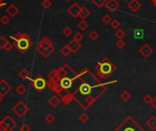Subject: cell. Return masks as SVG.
I'll list each match as a JSON object with an SVG mask.
<instances>
[{"label": "cell", "instance_id": "1", "mask_svg": "<svg viewBox=\"0 0 156 131\" xmlns=\"http://www.w3.org/2000/svg\"><path fill=\"white\" fill-rule=\"evenodd\" d=\"M85 69L77 73L73 77V84L69 93L73 95V100L82 107L83 110H88L107 89L108 85L117 82V80H113L108 82H101L100 81L92 85L85 78Z\"/></svg>", "mask_w": 156, "mask_h": 131}, {"label": "cell", "instance_id": "2", "mask_svg": "<svg viewBox=\"0 0 156 131\" xmlns=\"http://www.w3.org/2000/svg\"><path fill=\"white\" fill-rule=\"evenodd\" d=\"M95 70H96L98 77L102 79H107L110 75L116 72L117 67L107 57H105L97 63Z\"/></svg>", "mask_w": 156, "mask_h": 131}, {"label": "cell", "instance_id": "3", "mask_svg": "<svg viewBox=\"0 0 156 131\" xmlns=\"http://www.w3.org/2000/svg\"><path fill=\"white\" fill-rule=\"evenodd\" d=\"M10 39H13V45L19 51L21 54H24L32 47L33 43L30 37L27 33L18 32L15 36H10Z\"/></svg>", "mask_w": 156, "mask_h": 131}, {"label": "cell", "instance_id": "4", "mask_svg": "<svg viewBox=\"0 0 156 131\" xmlns=\"http://www.w3.org/2000/svg\"><path fill=\"white\" fill-rule=\"evenodd\" d=\"M113 131H146V130L141 126H140L131 116H127Z\"/></svg>", "mask_w": 156, "mask_h": 131}, {"label": "cell", "instance_id": "5", "mask_svg": "<svg viewBox=\"0 0 156 131\" xmlns=\"http://www.w3.org/2000/svg\"><path fill=\"white\" fill-rule=\"evenodd\" d=\"M31 85L38 93H42L47 87V81L43 78L42 75H38L35 79H30Z\"/></svg>", "mask_w": 156, "mask_h": 131}, {"label": "cell", "instance_id": "6", "mask_svg": "<svg viewBox=\"0 0 156 131\" xmlns=\"http://www.w3.org/2000/svg\"><path fill=\"white\" fill-rule=\"evenodd\" d=\"M13 111H14V113L17 114L19 118H24L25 115L30 111V108L25 103H23L22 101H19L15 105V106L13 107Z\"/></svg>", "mask_w": 156, "mask_h": 131}, {"label": "cell", "instance_id": "7", "mask_svg": "<svg viewBox=\"0 0 156 131\" xmlns=\"http://www.w3.org/2000/svg\"><path fill=\"white\" fill-rule=\"evenodd\" d=\"M0 123L2 124V126L4 127L6 131H12L17 127L16 121L14 119H12L9 116H6V118L0 121Z\"/></svg>", "mask_w": 156, "mask_h": 131}, {"label": "cell", "instance_id": "8", "mask_svg": "<svg viewBox=\"0 0 156 131\" xmlns=\"http://www.w3.org/2000/svg\"><path fill=\"white\" fill-rule=\"evenodd\" d=\"M76 76V75H74ZM70 77V76H66L64 78H62L60 80L59 84L61 85V87H62L64 89V91H66V92H69L70 89L72 88L73 86V77Z\"/></svg>", "mask_w": 156, "mask_h": 131}, {"label": "cell", "instance_id": "9", "mask_svg": "<svg viewBox=\"0 0 156 131\" xmlns=\"http://www.w3.org/2000/svg\"><path fill=\"white\" fill-rule=\"evenodd\" d=\"M80 10H81L80 5H79L77 2H74V3H73V4L69 6V8H68V9H67V12L70 14L72 18H79Z\"/></svg>", "mask_w": 156, "mask_h": 131}, {"label": "cell", "instance_id": "10", "mask_svg": "<svg viewBox=\"0 0 156 131\" xmlns=\"http://www.w3.org/2000/svg\"><path fill=\"white\" fill-rule=\"evenodd\" d=\"M105 6L109 12L114 13V12H116L119 8L120 4L117 1V0H107Z\"/></svg>", "mask_w": 156, "mask_h": 131}, {"label": "cell", "instance_id": "11", "mask_svg": "<svg viewBox=\"0 0 156 131\" xmlns=\"http://www.w3.org/2000/svg\"><path fill=\"white\" fill-rule=\"evenodd\" d=\"M139 52L145 59H147V58H149L153 53V49L149 44H144L142 47H140V49L139 50Z\"/></svg>", "mask_w": 156, "mask_h": 131}, {"label": "cell", "instance_id": "12", "mask_svg": "<svg viewBox=\"0 0 156 131\" xmlns=\"http://www.w3.org/2000/svg\"><path fill=\"white\" fill-rule=\"evenodd\" d=\"M11 86L8 85V82H6L5 79L0 80V94L3 96L6 95L10 91H11Z\"/></svg>", "mask_w": 156, "mask_h": 131}, {"label": "cell", "instance_id": "13", "mask_svg": "<svg viewBox=\"0 0 156 131\" xmlns=\"http://www.w3.org/2000/svg\"><path fill=\"white\" fill-rule=\"evenodd\" d=\"M141 6L142 5L139 0H131V1L128 3V8L133 13L138 12L141 8Z\"/></svg>", "mask_w": 156, "mask_h": 131}, {"label": "cell", "instance_id": "14", "mask_svg": "<svg viewBox=\"0 0 156 131\" xmlns=\"http://www.w3.org/2000/svg\"><path fill=\"white\" fill-rule=\"evenodd\" d=\"M53 43L52 41L49 39V37L44 36L42 39L39 41V45L38 47L42 48V49H49V48L52 47Z\"/></svg>", "mask_w": 156, "mask_h": 131}, {"label": "cell", "instance_id": "15", "mask_svg": "<svg viewBox=\"0 0 156 131\" xmlns=\"http://www.w3.org/2000/svg\"><path fill=\"white\" fill-rule=\"evenodd\" d=\"M37 51L43 58L47 59V58H49V56L54 51H55V48H54V46H52V47L49 48V49H42V48L37 47Z\"/></svg>", "mask_w": 156, "mask_h": 131}, {"label": "cell", "instance_id": "16", "mask_svg": "<svg viewBox=\"0 0 156 131\" xmlns=\"http://www.w3.org/2000/svg\"><path fill=\"white\" fill-rule=\"evenodd\" d=\"M61 100H62V103L64 104V106H68L73 100V95L71 93L65 91V94L63 93V94L61 95Z\"/></svg>", "mask_w": 156, "mask_h": 131}, {"label": "cell", "instance_id": "17", "mask_svg": "<svg viewBox=\"0 0 156 131\" xmlns=\"http://www.w3.org/2000/svg\"><path fill=\"white\" fill-rule=\"evenodd\" d=\"M68 46L70 47L72 53H76L81 49V48H82V44H81L80 42H78V41L74 40L73 39L68 43Z\"/></svg>", "mask_w": 156, "mask_h": 131}, {"label": "cell", "instance_id": "18", "mask_svg": "<svg viewBox=\"0 0 156 131\" xmlns=\"http://www.w3.org/2000/svg\"><path fill=\"white\" fill-rule=\"evenodd\" d=\"M18 12H19V8L14 4H11L8 8H6V13H8V15H9L12 18L16 17L18 14Z\"/></svg>", "mask_w": 156, "mask_h": 131}, {"label": "cell", "instance_id": "19", "mask_svg": "<svg viewBox=\"0 0 156 131\" xmlns=\"http://www.w3.org/2000/svg\"><path fill=\"white\" fill-rule=\"evenodd\" d=\"M48 103H49V105H50L52 107L56 108V107L61 104V103H62V100H61L57 95H52V97L49 99Z\"/></svg>", "mask_w": 156, "mask_h": 131}, {"label": "cell", "instance_id": "20", "mask_svg": "<svg viewBox=\"0 0 156 131\" xmlns=\"http://www.w3.org/2000/svg\"><path fill=\"white\" fill-rule=\"evenodd\" d=\"M133 39H144V30H142V29L134 30Z\"/></svg>", "mask_w": 156, "mask_h": 131}, {"label": "cell", "instance_id": "21", "mask_svg": "<svg viewBox=\"0 0 156 131\" xmlns=\"http://www.w3.org/2000/svg\"><path fill=\"white\" fill-rule=\"evenodd\" d=\"M145 124L151 130H155L156 129V118L153 116H151L150 118H148V120L145 122Z\"/></svg>", "mask_w": 156, "mask_h": 131}, {"label": "cell", "instance_id": "22", "mask_svg": "<svg viewBox=\"0 0 156 131\" xmlns=\"http://www.w3.org/2000/svg\"><path fill=\"white\" fill-rule=\"evenodd\" d=\"M48 78L51 81H55V82H60V77H59V74H58V71L57 69H53L52 71H51L48 73Z\"/></svg>", "mask_w": 156, "mask_h": 131}, {"label": "cell", "instance_id": "23", "mask_svg": "<svg viewBox=\"0 0 156 131\" xmlns=\"http://www.w3.org/2000/svg\"><path fill=\"white\" fill-rule=\"evenodd\" d=\"M18 76L22 80H30V73L28 69L23 68L22 70L18 73Z\"/></svg>", "mask_w": 156, "mask_h": 131}, {"label": "cell", "instance_id": "24", "mask_svg": "<svg viewBox=\"0 0 156 131\" xmlns=\"http://www.w3.org/2000/svg\"><path fill=\"white\" fill-rule=\"evenodd\" d=\"M89 16H90V11L88 10L85 6H81V10H80V13H79V18L81 19L85 20Z\"/></svg>", "mask_w": 156, "mask_h": 131}, {"label": "cell", "instance_id": "25", "mask_svg": "<svg viewBox=\"0 0 156 131\" xmlns=\"http://www.w3.org/2000/svg\"><path fill=\"white\" fill-rule=\"evenodd\" d=\"M119 97L121 98L122 101L128 102V101H130V99L131 98V93L128 92V90H124L123 92H122V93L120 94Z\"/></svg>", "mask_w": 156, "mask_h": 131}, {"label": "cell", "instance_id": "26", "mask_svg": "<svg viewBox=\"0 0 156 131\" xmlns=\"http://www.w3.org/2000/svg\"><path fill=\"white\" fill-rule=\"evenodd\" d=\"M60 51H61V53H62L64 57H68L69 55L72 53V51H71V49H70V47L68 46V44L67 45H64L62 49L60 50Z\"/></svg>", "mask_w": 156, "mask_h": 131}, {"label": "cell", "instance_id": "27", "mask_svg": "<svg viewBox=\"0 0 156 131\" xmlns=\"http://www.w3.org/2000/svg\"><path fill=\"white\" fill-rule=\"evenodd\" d=\"M88 27H89V24H88L85 19H81V21L78 22V24H77V27L82 31L86 30Z\"/></svg>", "mask_w": 156, "mask_h": 131}, {"label": "cell", "instance_id": "28", "mask_svg": "<svg viewBox=\"0 0 156 131\" xmlns=\"http://www.w3.org/2000/svg\"><path fill=\"white\" fill-rule=\"evenodd\" d=\"M126 36V33L123 30L121 29H119L116 30V32H115V37H116L118 39H122L124 37Z\"/></svg>", "mask_w": 156, "mask_h": 131}, {"label": "cell", "instance_id": "29", "mask_svg": "<svg viewBox=\"0 0 156 131\" xmlns=\"http://www.w3.org/2000/svg\"><path fill=\"white\" fill-rule=\"evenodd\" d=\"M16 92H17L19 95H23V94L27 92V88H26V86L23 85H18L17 88H16Z\"/></svg>", "mask_w": 156, "mask_h": 131}, {"label": "cell", "instance_id": "30", "mask_svg": "<svg viewBox=\"0 0 156 131\" xmlns=\"http://www.w3.org/2000/svg\"><path fill=\"white\" fill-rule=\"evenodd\" d=\"M107 0H94L93 4L97 6V8H101L104 5H106Z\"/></svg>", "mask_w": 156, "mask_h": 131}, {"label": "cell", "instance_id": "31", "mask_svg": "<svg viewBox=\"0 0 156 131\" xmlns=\"http://www.w3.org/2000/svg\"><path fill=\"white\" fill-rule=\"evenodd\" d=\"M63 34L65 36V37H70L72 34H73V30H72V27H65L64 29L63 30Z\"/></svg>", "mask_w": 156, "mask_h": 131}, {"label": "cell", "instance_id": "32", "mask_svg": "<svg viewBox=\"0 0 156 131\" xmlns=\"http://www.w3.org/2000/svg\"><path fill=\"white\" fill-rule=\"evenodd\" d=\"M110 25H111L112 29H114V30H119V27H120V25H121V23H120L119 20H118V19H113L112 21H111V23H110Z\"/></svg>", "mask_w": 156, "mask_h": 131}, {"label": "cell", "instance_id": "33", "mask_svg": "<svg viewBox=\"0 0 156 131\" xmlns=\"http://www.w3.org/2000/svg\"><path fill=\"white\" fill-rule=\"evenodd\" d=\"M152 98H153V97H152L151 94H145V95L143 96V98H142V101H143L146 105H151V103H152Z\"/></svg>", "mask_w": 156, "mask_h": 131}, {"label": "cell", "instance_id": "34", "mask_svg": "<svg viewBox=\"0 0 156 131\" xmlns=\"http://www.w3.org/2000/svg\"><path fill=\"white\" fill-rule=\"evenodd\" d=\"M88 36H89V39L91 40H97L99 38V34L96 30H92L89 34H88Z\"/></svg>", "mask_w": 156, "mask_h": 131}, {"label": "cell", "instance_id": "35", "mask_svg": "<svg viewBox=\"0 0 156 131\" xmlns=\"http://www.w3.org/2000/svg\"><path fill=\"white\" fill-rule=\"evenodd\" d=\"M79 120L82 123H86L88 120H89V116H88L86 113H82L79 116Z\"/></svg>", "mask_w": 156, "mask_h": 131}, {"label": "cell", "instance_id": "36", "mask_svg": "<svg viewBox=\"0 0 156 131\" xmlns=\"http://www.w3.org/2000/svg\"><path fill=\"white\" fill-rule=\"evenodd\" d=\"M73 39L78 41V42H81V41L84 39V35L81 32H76L73 36Z\"/></svg>", "mask_w": 156, "mask_h": 131}, {"label": "cell", "instance_id": "37", "mask_svg": "<svg viewBox=\"0 0 156 131\" xmlns=\"http://www.w3.org/2000/svg\"><path fill=\"white\" fill-rule=\"evenodd\" d=\"M125 46H126V42L123 39H119L116 42V47L118 48L119 50H122Z\"/></svg>", "mask_w": 156, "mask_h": 131}, {"label": "cell", "instance_id": "38", "mask_svg": "<svg viewBox=\"0 0 156 131\" xmlns=\"http://www.w3.org/2000/svg\"><path fill=\"white\" fill-rule=\"evenodd\" d=\"M42 8H45V9H49L51 6H52V2L51 0H42Z\"/></svg>", "mask_w": 156, "mask_h": 131}, {"label": "cell", "instance_id": "39", "mask_svg": "<svg viewBox=\"0 0 156 131\" xmlns=\"http://www.w3.org/2000/svg\"><path fill=\"white\" fill-rule=\"evenodd\" d=\"M44 119L48 124H52V122H54V120H55V118H54V116L52 114H48L45 116Z\"/></svg>", "mask_w": 156, "mask_h": 131}, {"label": "cell", "instance_id": "40", "mask_svg": "<svg viewBox=\"0 0 156 131\" xmlns=\"http://www.w3.org/2000/svg\"><path fill=\"white\" fill-rule=\"evenodd\" d=\"M0 22L6 26V25H8L10 22V18L6 15H4L3 17H1V18H0Z\"/></svg>", "mask_w": 156, "mask_h": 131}, {"label": "cell", "instance_id": "41", "mask_svg": "<svg viewBox=\"0 0 156 131\" xmlns=\"http://www.w3.org/2000/svg\"><path fill=\"white\" fill-rule=\"evenodd\" d=\"M112 20H113V19L111 18V17H110L109 15H105V16L102 18V21H103L104 24H106V25L110 24Z\"/></svg>", "mask_w": 156, "mask_h": 131}, {"label": "cell", "instance_id": "42", "mask_svg": "<svg viewBox=\"0 0 156 131\" xmlns=\"http://www.w3.org/2000/svg\"><path fill=\"white\" fill-rule=\"evenodd\" d=\"M6 42H8V40H6V39L4 37V36H0V49H3L5 48V45L6 44Z\"/></svg>", "mask_w": 156, "mask_h": 131}, {"label": "cell", "instance_id": "43", "mask_svg": "<svg viewBox=\"0 0 156 131\" xmlns=\"http://www.w3.org/2000/svg\"><path fill=\"white\" fill-rule=\"evenodd\" d=\"M13 43H11V42H9V41H8L6 42V44L5 45V48H4V50L6 51H10L11 50H12V48H13Z\"/></svg>", "mask_w": 156, "mask_h": 131}, {"label": "cell", "instance_id": "44", "mask_svg": "<svg viewBox=\"0 0 156 131\" xmlns=\"http://www.w3.org/2000/svg\"><path fill=\"white\" fill-rule=\"evenodd\" d=\"M20 130H22V131H30V126L28 125V124H23V125L21 126V127H20Z\"/></svg>", "mask_w": 156, "mask_h": 131}, {"label": "cell", "instance_id": "45", "mask_svg": "<svg viewBox=\"0 0 156 131\" xmlns=\"http://www.w3.org/2000/svg\"><path fill=\"white\" fill-rule=\"evenodd\" d=\"M151 105H152V108L156 110V96L152 98V103H151Z\"/></svg>", "mask_w": 156, "mask_h": 131}, {"label": "cell", "instance_id": "46", "mask_svg": "<svg viewBox=\"0 0 156 131\" xmlns=\"http://www.w3.org/2000/svg\"><path fill=\"white\" fill-rule=\"evenodd\" d=\"M5 6H6V3L3 1V0H0V9H2V8Z\"/></svg>", "mask_w": 156, "mask_h": 131}, {"label": "cell", "instance_id": "47", "mask_svg": "<svg viewBox=\"0 0 156 131\" xmlns=\"http://www.w3.org/2000/svg\"><path fill=\"white\" fill-rule=\"evenodd\" d=\"M0 131H6L5 128H4V127L2 126V124H1V123H0Z\"/></svg>", "mask_w": 156, "mask_h": 131}, {"label": "cell", "instance_id": "48", "mask_svg": "<svg viewBox=\"0 0 156 131\" xmlns=\"http://www.w3.org/2000/svg\"><path fill=\"white\" fill-rule=\"evenodd\" d=\"M3 97H4V96L1 94H0V103H1L2 102V100H3Z\"/></svg>", "mask_w": 156, "mask_h": 131}, {"label": "cell", "instance_id": "49", "mask_svg": "<svg viewBox=\"0 0 156 131\" xmlns=\"http://www.w3.org/2000/svg\"><path fill=\"white\" fill-rule=\"evenodd\" d=\"M150 1H151L153 5H155V3H156V0H150Z\"/></svg>", "mask_w": 156, "mask_h": 131}, {"label": "cell", "instance_id": "50", "mask_svg": "<svg viewBox=\"0 0 156 131\" xmlns=\"http://www.w3.org/2000/svg\"><path fill=\"white\" fill-rule=\"evenodd\" d=\"M65 1H67V2H69V1H71V0H65Z\"/></svg>", "mask_w": 156, "mask_h": 131}, {"label": "cell", "instance_id": "51", "mask_svg": "<svg viewBox=\"0 0 156 131\" xmlns=\"http://www.w3.org/2000/svg\"><path fill=\"white\" fill-rule=\"evenodd\" d=\"M154 6H155V8H156V3H155V5H154Z\"/></svg>", "mask_w": 156, "mask_h": 131}, {"label": "cell", "instance_id": "52", "mask_svg": "<svg viewBox=\"0 0 156 131\" xmlns=\"http://www.w3.org/2000/svg\"><path fill=\"white\" fill-rule=\"evenodd\" d=\"M93 1H94V0H92V2H93Z\"/></svg>", "mask_w": 156, "mask_h": 131}, {"label": "cell", "instance_id": "53", "mask_svg": "<svg viewBox=\"0 0 156 131\" xmlns=\"http://www.w3.org/2000/svg\"><path fill=\"white\" fill-rule=\"evenodd\" d=\"M19 131H22V130H19Z\"/></svg>", "mask_w": 156, "mask_h": 131}]
</instances>
